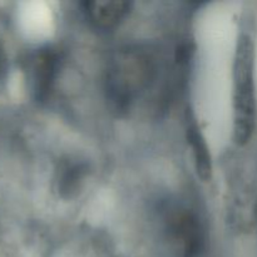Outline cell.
<instances>
[{"mask_svg": "<svg viewBox=\"0 0 257 257\" xmlns=\"http://www.w3.org/2000/svg\"><path fill=\"white\" fill-rule=\"evenodd\" d=\"M233 141L246 146L256 128L255 47L248 34L240 35L233 58Z\"/></svg>", "mask_w": 257, "mask_h": 257, "instance_id": "6da1fadb", "label": "cell"}, {"mask_svg": "<svg viewBox=\"0 0 257 257\" xmlns=\"http://www.w3.org/2000/svg\"><path fill=\"white\" fill-rule=\"evenodd\" d=\"M170 241L182 257H198L203 248V231L198 218L190 211H178L167 221Z\"/></svg>", "mask_w": 257, "mask_h": 257, "instance_id": "7a4b0ae2", "label": "cell"}, {"mask_svg": "<svg viewBox=\"0 0 257 257\" xmlns=\"http://www.w3.org/2000/svg\"><path fill=\"white\" fill-rule=\"evenodd\" d=\"M132 3L124 0L84 2L82 9L85 18L98 29L108 30L117 27L130 14Z\"/></svg>", "mask_w": 257, "mask_h": 257, "instance_id": "3957f363", "label": "cell"}, {"mask_svg": "<svg viewBox=\"0 0 257 257\" xmlns=\"http://www.w3.org/2000/svg\"><path fill=\"white\" fill-rule=\"evenodd\" d=\"M186 138H187L188 146L192 152L193 162H195V168L198 177L203 182H208L212 177V158H211L207 142L195 119L187 120Z\"/></svg>", "mask_w": 257, "mask_h": 257, "instance_id": "277c9868", "label": "cell"}, {"mask_svg": "<svg viewBox=\"0 0 257 257\" xmlns=\"http://www.w3.org/2000/svg\"><path fill=\"white\" fill-rule=\"evenodd\" d=\"M57 58L52 52H44L38 57L34 65L35 89L39 95H44L54 79Z\"/></svg>", "mask_w": 257, "mask_h": 257, "instance_id": "5b68a950", "label": "cell"}, {"mask_svg": "<svg viewBox=\"0 0 257 257\" xmlns=\"http://www.w3.org/2000/svg\"><path fill=\"white\" fill-rule=\"evenodd\" d=\"M83 178V168L80 165H73L67 163L64 167L60 170L59 191L65 193V196H70L74 190L79 187V183Z\"/></svg>", "mask_w": 257, "mask_h": 257, "instance_id": "8992f818", "label": "cell"}, {"mask_svg": "<svg viewBox=\"0 0 257 257\" xmlns=\"http://www.w3.org/2000/svg\"><path fill=\"white\" fill-rule=\"evenodd\" d=\"M0 58H2V57H0Z\"/></svg>", "mask_w": 257, "mask_h": 257, "instance_id": "52a82bcc", "label": "cell"}]
</instances>
